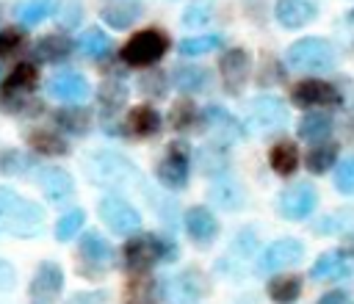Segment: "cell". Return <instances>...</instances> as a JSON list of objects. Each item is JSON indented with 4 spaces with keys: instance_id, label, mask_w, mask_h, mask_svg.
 <instances>
[{
    "instance_id": "cell-1",
    "label": "cell",
    "mask_w": 354,
    "mask_h": 304,
    "mask_svg": "<svg viewBox=\"0 0 354 304\" xmlns=\"http://www.w3.org/2000/svg\"><path fill=\"white\" fill-rule=\"evenodd\" d=\"M41 221H44V207L19 196L11 188H0V232L33 238L39 235Z\"/></svg>"
},
{
    "instance_id": "cell-2",
    "label": "cell",
    "mask_w": 354,
    "mask_h": 304,
    "mask_svg": "<svg viewBox=\"0 0 354 304\" xmlns=\"http://www.w3.org/2000/svg\"><path fill=\"white\" fill-rule=\"evenodd\" d=\"M335 61H337L335 47L321 36L296 39L285 53V64L293 72H326L335 66Z\"/></svg>"
},
{
    "instance_id": "cell-3",
    "label": "cell",
    "mask_w": 354,
    "mask_h": 304,
    "mask_svg": "<svg viewBox=\"0 0 354 304\" xmlns=\"http://www.w3.org/2000/svg\"><path fill=\"white\" fill-rule=\"evenodd\" d=\"M122 254H124V268L136 276V274H149L158 260H174L177 257V246L163 243L155 235H133L124 243Z\"/></svg>"
},
{
    "instance_id": "cell-4",
    "label": "cell",
    "mask_w": 354,
    "mask_h": 304,
    "mask_svg": "<svg viewBox=\"0 0 354 304\" xmlns=\"http://www.w3.org/2000/svg\"><path fill=\"white\" fill-rule=\"evenodd\" d=\"M166 50H169V36L160 28H147L127 39V44L122 47V61L127 66H152L166 55Z\"/></svg>"
},
{
    "instance_id": "cell-5",
    "label": "cell",
    "mask_w": 354,
    "mask_h": 304,
    "mask_svg": "<svg viewBox=\"0 0 354 304\" xmlns=\"http://www.w3.org/2000/svg\"><path fill=\"white\" fill-rule=\"evenodd\" d=\"M36 80H39L36 64H30V61L17 64L11 69V75H8V80L0 88V108L3 111H14V113L28 111L30 108V91H33Z\"/></svg>"
},
{
    "instance_id": "cell-6",
    "label": "cell",
    "mask_w": 354,
    "mask_h": 304,
    "mask_svg": "<svg viewBox=\"0 0 354 304\" xmlns=\"http://www.w3.org/2000/svg\"><path fill=\"white\" fill-rule=\"evenodd\" d=\"M86 171L97 185H105V188L122 185L136 174V169H133V163L127 158H122L116 152H108V149L91 152L88 160H86Z\"/></svg>"
},
{
    "instance_id": "cell-7",
    "label": "cell",
    "mask_w": 354,
    "mask_h": 304,
    "mask_svg": "<svg viewBox=\"0 0 354 304\" xmlns=\"http://www.w3.org/2000/svg\"><path fill=\"white\" fill-rule=\"evenodd\" d=\"M155 174L160 180V185L180 191L188 185V174H191V149L185 141H171L163 152V158L155 166Z\"/></svg>"
},
{
    "instance_id": "cell-8",
    "label": "cell",
    "mask_w": 354,
    "mask_h": 304,
    "mask_svg": "<svg viewBox=\"0 0 354 304\" xmlns=\"http://www.w3.org/2000/svg\"><path fill=\"white\" fill-rule=\"evenodd\" d=\"M100 218L113 235H136L141 229V213L122 196H102Z\"/></svg>"
},
{
    "instance_id": "cell-9",
    "label": "cell",
    "mask_w": 354,
    "mask_h": 304,
    "mask_svg": "<svg viewBox=\"0 0 354 304\" xmlns=\"http://www.w3.org/2000/svg\"><path fill=\"white\" fill-rule=\"evenodd\" d=\"M301 257H304V246H301V240H296V238H279V240H271L266 249H260V257H257V274L288 271V268H293Z\"/></svg>"
},
{
    "instance_id": "cell-10",
    "label": "cell",
    "mask_w": 354,
    "mask_h": 304,
    "mask_svg": "<svg viewBox=\"0 0 354 304\" xmlns=\"http://www.w3.org/2000/svg\"><path fill=\"white\" fill-rule=\"evenodd\" d=\"M199 119H202V124H205V130H207V135L213 138L216 146H227V144H232L243 135V124L221 105H207L199 113Z\"/></svg>"
},
{
    "instance_id": "cell-11",
    "label": "cell",
    "mask_w": 354,
    "mask_h": 304,
    "mask_svg": "<svg viewBox=\"0 0 354 304\" xmlns=\"http://www.w3.org/2000/svg\"><path fill=\"white\" fill-rule=\"evenodd\" d=\"M318 205V193L310 182H299V185H290L285 188L279 196H277V213L288 221H301L307 218Z\"/></svg>"
},
{
    "instance_id": "cell-12",
    "label": "cell",
    "mask_w": 354,
    "mask_h": 304,
    "mask_svg": "<svg viewBox=\"0 0 354 304\" xmlns=\"http://www.w3.org/2000/svg\"><path fill=\"white\" fill-rule=\"evenodd\" d=\"M77 257H80V265H83V276H100L97 271L108 268L113 263V246L97 232V229H88L83 232L80 238V249H77Z\"/></svg>"
},
{
    "instance_id": "cell-13",
    "label": "cell",
    "mask_w": 354,
    "mask_h": 304,
    "mask_svg": "<svg viewBox=\"0 0 354 304\" xmlns=\"http://www.w3.org/2000/svg\"><path fill=\"white\" fill-rule=\"evenodd\" d=\"M290 102L299 108H324V105H340V91L326 80H299L290 88Z\"/></svg>"
},
{
    "instance_id": "cell-14",
    "label": "cell",
    "mask_w": 354,
    "mask_h": 304,
    "mask_svg": "<svg viewBox=\"0 0 354 304\" xmlns=\"http://www.w3.org/2000/svg\"><path fill=\"white\" fill-rule=\"evenodd\" d=\"M64 287V271L58 263L44 260L39 263L33 279H30V304H55L58 293Z\"/></svg>"
},
{
    "instance_id": "cell-15",
    "label": "cell",
    "mask_w": 354,
    "mask_h": 304,
    "mask_svg": "<svg viewBox=\"0 0 354 304\" xmlns=\"http://www.w3.org/2000/svg\"><path fill=\"white\" fill-rule=\"evenodd\" d=\"M249 69H252V58H249V50L243 47H232L221 55L218 61V72H221V83L230 94H241L243 86H246V77H249Z\"/></svg>"
},
{
    "instance_id": "cell-16",
    "label": "cell",
    "mask_w": 354,
    "mask_h": 304,
    "mask_svg": "<svg viewBox=\"0 0 354 304\" xmlns=\"http://www.w3.org/2000/svg\"><path fill=\"white\" fill-rule=\"evenodd\" d=\"M249 122H252V127L260 130V133L279 130V127L288 122V105H285L279 97H257V99L252 102Z\"/></svg>"
},
{
    "instance_id": "cell-17",
    "label": "cell",
    "mask_w": 354,
    "mask_h": 304,
    "mask_svg": "<svg viewBox=\"0 0 354 304\" xmlns=\"http://www.w3.org/2000/svg\"><path fill=\"white\" fill-rule=\"evenodd\" d=\"M47 94L61 99V102H83L88 97V80L80 75V72H58L50 77L47 83Z\"/></svg>"
},
{
    "instance_id": "cell-18",
    "label": "cell",
    "mask_w": 354,
    "mask_h": 304,
    "mask_svg": "<svg viewBox=\"0 0 354 304\" xmlns=\"http://www.w3.org/2000/svg\"><path fill=\"white\" fill-rule=\"evenodd\" d=\"M185 232H188V238L194 243L210 246L216 240V235H218V221H216V216L207 207L196 205V207L185 210Z\"/></svg>"
},
{
    "instance_id": "cell-19",
    "label": "cell",
    "mask_w": 354,
    "mask_h": 304,
    "mask_svg": "<svg viewBox=\"0 0 354 304\" xmlns=\"http://www.w3.org/2000/svg\"><path fill=\"white\" fill-rule=\"evenodd\" d=\"M207 290H210V285H207L205 274L196 271V268H185L183 274H177L169 282V296L177 298V301H183V304L199 301L202 296H207Z\"/></svg>"
},
{
    "instance_id": "cell-20",
    "label": "cell",
    "mask_w": 354,
    "mask_h": 304,
    "mask_svg": "<svg viewBox=\"0 0 354 304\" xmlns=\"http://www.w3.org/2000/svg\"><path fill=\"white\" fill-rule=\"evenodd\" d=\"M207 196H210V202H213L216 207H221V210H227V213L241 210L243 202H246V193H243V188L238 185V180H232V177H227V174H218V177L213 180Z\"/></svg>"
},
{
    "instance_id": "cell-21",
    "label": "cell",
    "mask_w": 354,
    "mask_h": 304,
    "mask_svg": "<svg viewBox=\"0 0 354 304\" xmlns=\"http://www.w3.org/2000/svg\"><path fill=\"white\" fill-rule=\"evenodd\" d=\"M315 6L310 0H277L274 6V17L282 28L288 30H296V28H304L310 19H315Z\"/></svg>"
},
{
    "instance_id": "cell-22",
    "label": "cell",
    "mask_w": 354,
    "mask_h": 304,
    "mask_svg": "<svg viewBox=\"0 0 354 304\" xmlns=\"http://www.w3.org/2000/svg\"><path fill=\"white\" fill-rule=\"evenodd\" d=\"M351 268H354L351 254L343 251V249H335V251H324L313 263L310 274H313V279H340V276L351 274Z\"/></svg>"
},
{
    "instance_id": "cell-23",
    "label": "cell",
    "mask_w": 354,
    "mask_h": 304,
    "mask_svg": "<svg viewBox=\"0 0 354 304\" xmlns=\"http://www.w3.org/2000/svg\"><path fill=\"white\" fill-rule=\"evenodd\" d=\"M39 185H41L44 196L53 199V202H61V199L72 196V191H75V180H72V174L64 171V169H58V166H47V169H41V171H39Z\"/></svg>"
},
{
    "instance_id": "cell-24",
    "label": "cell",
    "mask_w": 354,
    "mask_h": 304,
    "mask_svg": "<svg viewBox=\"0 0 354 304\" xmlns=\"http://www.w3.org/2000/svg\"><path fill=\"white\" fill-rule=\"evenodd\" d=\"M160 130V116L149 105H136L124 119V133L133 138H149Z\"/></svg>"
},
{
    "instance_id": "cell-25",
    "label": "cell",
    "mask_w": 354,
    "mask_h": 304,
    "mask_svg": "<svg viewBox=\"0 0 354 304\" xmlns=\"http://www.w3.org/2000/svg\"><path fill=\"white\" fill-rule=\"evenodd\" d=\"M100 17H102L111 28L124 30V28H130V25L141 17V6H138L136 0H105L102 8H100Z\"/></svg>"
},
{
    "instance_id": "cell-26",
    "label": "cell",
    "mask_w": 354,
    "mask_h": 304,
    "mask_svg": "<svg viewBox=\"0 0 354 304\" xmlns=\"http://www.w3.org/2000/svg\"><path fill=\"white\" fill-rule=\"evenodd\" d=\"M75 50V41L64 33H50V36H41L33 47L36 58L39 61H47V64H58V61H66Z\"/></svg>"
},
{
    "instance_id": "cell-27",
    "label": "cell",
    "mask_w": 354,
    "mask_h": 304,
    "mask_svg": "<svg viewBox=\"0 0 354 304\" xmlns=\"http://www.w3.org/2000/svg\"><path fill=\"white\" fill-rule=\"evenodd\" d=\"M171 83H174L183 94H199V91L207 88L210 75H207V69H202V66H191V64H185V66H177V69H174Z\"/></svg>"
},
{
    "instance_id": "cell-28",
    "label": "cell",
    "mask_w": 354,
    "mask_h": 304,
    "mask_svg": "<svg viewBox=\"0 0 354 304\" xmlns=\"http://www.w3.org/2000/svg\"><path fill=\"white\" fill-rule=\"evenodd\" d=\"M268 163H271V169H274L277 174L290 177V174L299 169V146H296L293 141H279V144H274L271 152H268Z\"/></svg>"
},
{
    "instance_id": "cell-29",
    "label": "cell",
    "mask_w": 354,
    "mask_h": 304,
    "mask_svg": "<svg viewBox=\"0 0 354 304\" xmlns=\"http://www.w3.org/2000/svg\"><path fill=\"white\" fill-rule=\"evenodd\" d=\"M28 144L39 152V155H47V158H55V155H66L69 152V144L50 127H39L28 135Z\"/></svg>"
},
{
    "instance_id": "cell-30",
    "label": "cell",
    "mask_w": 354,
    "mask_h": 304,
    "mask_svg": "<svg viewBox=\"0 0 354 304\" xmlns=\"http://www.w3.org/2000/svg\"><path fill=\"white\" fill-rule=\"evenodd\" d=\"M268 296L277 304H290L301 296V276L299 274H277L268 282Z\"/></svg>"
},
{
    "instance_id": "cell-31",
    "label": "cell",
    "mask_w": 354,
    "mask_h": 304,
    "mask_svg": "<svg viewBox=\"0 0 354 304\" xmlns=\"http://www.w3.org/2000/svg\"><path fill=\"white\" fill-rule=\"evenodd\" d=\"M296 133H299V138H304V141H324V138L332 133V119H329L326 113L310 111V113H304V116L299 119Z\"/></svg>"
},
{
    "instance_id": "cell-32",
    "label": "cell",
    "mask_w": 354,
    "mask_h": 304,
    "mask_svg": "<svg viewBox=\"0 0 354 304\" xmlns=\"http://www.w3.org/2000/svg\"><path fill=\"white\" fill-rule=\"evenodd\" d=\"M155 282L149 274H136L122 296V304H155Z\"/></svg>"
},
{
    "instance_id": "cell-33",
    "label": "cell",
    "mask_w": 354,
    "mask_h": 304,
    "mask_svg": "<svg viewBox=\"0 0 354 304\" xmlns=\"http://www.w3.org/2000/svg\"><path fill=\"white\" fill-rule=\"evenodd\" d=\"M127 99V86L119 80V77H108L102 86H100V108L105 116H113Z\"/></svg>"
},
{
    "instance_id": "cell-34",
    "label": "cell",
    "mask_w": 354,
    "mask_h": 304,
    "mask_svg": "<svg viewBox=\"0 0 354 304\" xmlns=\"http://www.w3.org/2000/svg\"><path fill=\"white\" fill-rule=\"evenodd\" d=\"M77 47L83 50V55H86V58L100 61V58H105V55H108V50H111V39H108V33H105V30H100V28H88V30H83V33H80Z\"/></svg>"
},
{
    "instance_id": "cell-35",
    "label": "cell",
    "mask_w": 354,
    "mask_h": 304,
    "mask_svg": "<svg viewBox=\"0 0 354 304\" xmlns=\"http://www.w3.org/2000/svg\"><path fill=\"white\" fill-rule=\"evenodd\" d=\"M55 124L69 130V133H77L83 135L88 127H91V113L86 108H77V105H69V108H61L55 111Z\"/></svg>"
},
{
    "instance_id": "cell-36",
    "label": "cell",
    "mask_w": 354,
    "mask_h": 304,
    "mask_svg": "<svg viewBox=\"0 0 354 304\" xmlns=\"http://www.w3.org/2000/svg\"><path fill=\"white\" fill-rule=\"evenodd\" d=\"M335 160H337V146H335V144H318V146L307 149L304 166H307L313 174H324V171L332 169Z\"/></svg>"
},
{
    "instance_id": "cell-37",
    "label": "cell",
    "mask_w": 354,
    "mask_h": 304,
    "mask_svg": "<svg viewBox=\"0 0 354 304\" xmlns=\"http://www.w3.org/2000/svg\"><path fill=\"white\" fill-rule=\"evenodd\" d=\"M196 119H199V113H196V105H194V99H188V97H183V99H177L174 105H171V111H169V124L174 127V130H191L194 124H196Z\"/></svg>"
},
{
    "instance_id": "cell-38",
    "label": "cell",
    "mask_w": 354,
    "mask_h": 304,
    "mask_svg": "<svg viewBox=\"0 0 354 304\" xmlns=\"http://www.w3.org/2000/svg\"><path fill=\"white\" fill-rule=\"evenodd\" d=\"M216 47H221V36H216V33L188 36V39H183V41L177 44V50H180L183 55H188V58H194V55H205V53H213Z\"/></svg>"
},
{
    "instance_id": "cell-39",
    "label": "cell",
    "mask_w": 354,
    "mask_h": 304,
    "mask_svg": "<svg viewBox=\"0 0 354 304\" xmlns=\"http://www.w3.org/2000/svg\"><path fill=\"white\" fill-rule=\"evenodd\" d=\"M50 11H53V3H50V0H25V3L17 6V19H19L22 25L33 28V25H39L44 17H50Z\"/></svg>"
},
{
    "instance_id": "cell-40",
    "label": "cell",
    "mask_w": 354,
    "mask_h": 304,
    "mask_svg": "<svg viewBox=\"0 0 354 304\" xmlns=\"http://www.w3.org/2000/svg\"><path fill=\"white\" fill-rule=\"evenodd\" d=\"M213 17V0H191L188 8L183 11V25L185 28H202Z\"/></svg>"
},
{
    "instance_id": "cell-41",
    "label": "cell",
    "mask_w": 354,
    "mask_h": 304,
    "mask_svg": "<svg viewBox=\"0 0 354 304\" xmlns=\"http://www.w3.org/2000/svg\"><path fill=\"white\" fill-rule=\"evenodd\" d=\"M83 224H86V213H83L80 207H75V210H69L66 216L58 218V224H55V238H58V240H72V238L83 229Z\"/></svg>"
},
{
    "instance_id": "cell-42",
    "label": "cell",
    "mask_w": 354,
    "mask_h": 304,
    "mask_svg": "<svg viewBox=\"0 0 354 304\" xmlns=\"http://www.w3.org/2000/svg\"><path fill=\"white\" fill-rule=\"evenodd\" d=\"M199 163H202L199 169H202L205 174H213V177L224 174V169H227V166H224V163H227V158L221 155V146H216V144L199 152Z\"/></svg>"
},
{
    "instance_id": "cell-43",
    "label": "cell",
    "mask_w": 354,
    "mask_h": 304,
    "mask_svg": "<svg viewBox=\"0 0 354 304\" xmlns=\"http://www.w3.org/2000/svg\"><path fill=\"white\" fill-rule=\"evenodd\" d=\"M28 166V155H22L19 149H0V174H22Z\"/></svg>"
},
{
    "instance_id": "cell-44",
    "label": "cell",
    "mask_w": 354,
    "mask_h": 304,
    "mask_svg": "<svg viewBox=\"0 0 354 304\" xmlns=\"http://www.w3.org/2000/svg\"><path fill=\"white\" fill-rule=\"evenodd\" d=\"M55 19H58V25L61 28H77L80 25V19H83V6L77 3V0H64L58 8H55Z\"/></svg>"
},
{
    "instance_id": "cell-45",
    "label": "cell",
    "mask_w": 354,
    "mask_h": 304,
    "mask_svg": "<svg viewBox=\"0 0 354 304\" xmlns=\"http://www.w3.org/2000/svg\"><path fill=\"white\" fill-rule=\"evenodd\" d=\"M138 88H141L144 97H155V99H160V97L166 94V75L158 72V69H155V72H147V75H141Z\"/></svg>"
},
{
    "instance_id": "cell-46",
    "label": "cell",
    "mask_w": 354,
    "mask_h": 304,
    "mask_svg": "<svg viewBox=\"0 0 354 304\" xmlns=\"http://www.w3.org/2000/svg\"><path fill=\"white\" fill-rule=\"evenodd\" d=\"M335 188L340 193H354V155H348L346 160L337 163V169H335Z\"/></svg>"
},
{
    "instance_id": "cell-47",
    "label": "cell",
    "mask_w": 354,
    "mask_h": 304,
    "mask_svg": "<svg viewBox=\"0 0 354 304\" xmlns=\"http://www.w3.org/2000/svg\"><path fill=\"white\" fill-rule=\"evenodd\" d=\"M22 41H25V36H22L19 28H6V30H0V58L14 55V53L22 47Z\"/></svg>"
},
{
    "instance_id": "cell-48",
    "label": "cell",
    "mask_w": 354,
    "mask_h": 304,
    "mask_svg": "<svg viewBox=\"0 0 354 304\" xmlns=\"http://www.w3.org/2000/svg\"><path fill=\"white\" fill-rule=\"evenodd\" d=\"M232 251L241 254V257H249L252 251H257V235H254L252 229L238 232V238H235V243H232Z\"/></svg>"
},
{
    "instance_id": "cell-49",
    "label": "cell",
    "mask_w": 354,
    "mask_h": 304,
    "mask_svg": "<svg viewBox=\"0 0 354 304\" xmlns=\"http://www.w3.org/2000/svg\"><path fill=\"white\" fill-rule=\"evenodd\" d=\"M279 80H282V77H279V69L274 66V58H266L263 66H260L257 83H260V86H274V83H279Z\"/></svg>"
},
{
    "instance_id": "cell-50",
    "label": "cell",
    "mask_w": 354,
    "mask_h": 304,
    "mask_svg": "<svg viewBox=\"0 0 354 304\" xmlns=\"http://www.w3.org/2000/svg\"><path fill=\"white\" fill-rule=\"evenodd\" d=\"M14 282H17V271H14V265L6 263V260H0V290H11Z\"/></svg>"
},
{
    "instance_id": "cell-51",
    "label": "cell",
    "mask_w": 354,
    "mask_h": 304,
    "mask_svg": "<svg viewBox=\"0 0 354 304\" xmlns=\"http://www.w3.org/2000/svg\"><path fill=\"white\" fill-rule=\"evenodd\" d=\"M318 304H354V298L346 290H329L318 298Z\"/></svg>"
}]
</instances>
